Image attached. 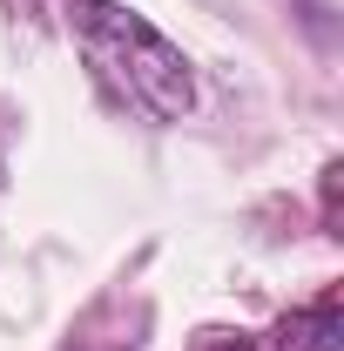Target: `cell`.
<instances>
[{
	"mask_svg": "<svg viewBox=\"0 0 344 351\" xmlns=\"http://www.w3.org/2000/svg\"><path fill=\"white\" fill-rule=\"evenodd\" d=\"M68 27H75L82 61L95 68V82L108 88L115 108H129L149 129L189 115V101H196L189 54L175 41H162L142 14L115 7V0H68Z\"/></svg>",
	"mask_w": 344,
	"mask_h": 351,
	"instance_id": "1",
	"label": "cell"
},
{
	"mask_svg": "<svg viewBox=\"0 0 344 351\" xmlns=\"http://www.w3.org/2000/svg\"><path fill=\"white\" fill-rule=\"evenodd\" d=\"M344 345V304L338 298H317V304L291 311L277 324V345L270 351H338Z\"/></svg>",
	"mask_w": 344,
	"mask_h": 351,
	"instance_id": "2",
	"label": "cell"
},
{
	"mask_svg": "<svg viewBox=\"0 0 344 351\" xmlns=\"http://www.w3.org/2000/svg\"><path fill=\"white\" fill-rule=\"evenodd\" d=\"M196 351H257V345H243V338H203Z\"/></svg>",
	"mask_w": 344,
	"mask_h": 351,
	"instance_id": "3",
	"label": "cell"
}]
</instances>
